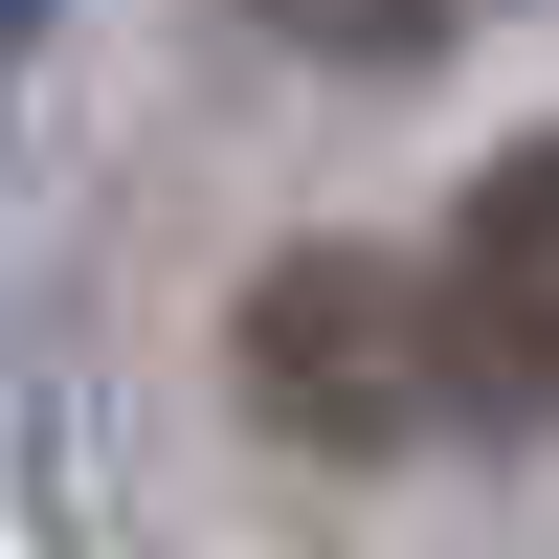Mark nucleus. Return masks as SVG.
I'll return each mask as SVG.
<instances>
[{"label": "nucleus", "mask_w": 559, "mask_h": 559, "mask_svg": "<svg viewBox=\"0 0 559 559\" xmlns=\"http://www.w3.org/2000/svg\"><path fill=\"white\" fill-rule=\"evenodd\" d=\"M403 292H426V426H492V448L559 426V134L448 202V247Z\"/></svg>", "instance_id": "1"}, {"label": "nucleus", "mask_w": 559, "mask_h": 559, "mask_svg": "<svg viewBox=\"0 0 559 559\" xmlns=\"http://www.w3.org/2000/svg\"><path fill=\"white\" fill-rule=\"evenodd\" d=\"M247 426L336 448V471L426 448V292H403L381 247H292V269L247 292Z\"/></svg>", "instance_id": "2"}, {"label": "nucleus", "mask_w": 559, "mask_h": 559, "mask_svg": "<svg viewBox=\"0 0 559 559\" xmlns=\"http://www.w3.org/2000/svg\"><path fill=\"white\" fill-rule=\"evenodd\" d=\"M23 23H45V0H0V45H23Z\"/></svg>", "instance_id": "4"}, {"label": "nucleus", "mask_w": 559, "mask_h": 559, "mask_svg": "<svg viewBox=\"0 0 559 559\" xmlns=\"http://www.w3.org/2000/svg\"><path fill=\"white\" fill-rule=\"evenodd\" d=\"M269 23H292L313 68H426V45L471 23V0H269Z\"/></svg>", "instance_id": "3"}]
</instances>
